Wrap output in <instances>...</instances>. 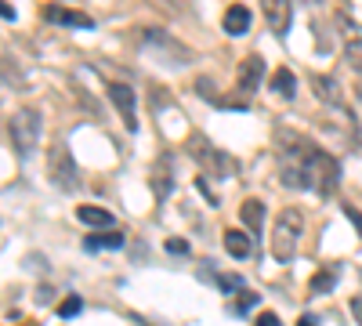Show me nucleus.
Returning <instances> with one entry per match:
<instances>
[{"label":"nucleus","instance_id":"nucleus-1","mask_svg":"<svg viewBox=\"0 0 362 326\" xmlns=\"http://www.w3.org/2000/svg\"><path fill=\"white\" fill-rule=\"evenodd\" d=\"M276 167H279V182L286 189H312L319 196H329L341 185V163L319 149L315 141H308L297 131H279L276 134Z\"/></svg>","mask_w":362,"mask_h":326},{"label":"nucleus","instance_id":"nucleus-2","mask_svg":"<svg viewBox=\"0 0 362 326\" xmlns=\"http://www.w3.org/2000/svg\"><path fill=\"white\" fill-rule=\"evenodd\" d=\"M300 235H305V214H300V206H286V211L276 218V228H272V257L279 264H290L297 257V247H300Z\"/></svg>","mask_w":362,"mask_h":326},{"label":"nucleus","instance_id":"nucleus-3","mask_svg":"<svg viewBox=\"0 0 362 326\" xmlns=\"http://www.w3.org/2000/svg\"><path fill=\"white\" fill-rule=\"evenodd\" d=\"M8 138L18 156H33L40 145V112L33 105H22L8 116Z\"/></svg>","mask_w":362,"mask_h":326},{"label":"nucleus","instance_id":"nucleus-4","mask_svg":"<svg viewBox=\"0 0 362 326\" xmlns=\"http://www.w3.org/2000/svg\"><path fill=\"white\" fill-rule=\"evenodd\" d=\"M185 149H189V156H192L210 177H218V182L232 174V160H228L221 149H214V145H210V138H203V134H189Z\"/></svg>","mask_w":362,"mask_h":326},{"label":"nucleus","instance_id":"nucleus-5","mask_svg":"<svg viewBox=\"0 0 362 326\" xmlns=\"http://www.w3.org/2000/svg\"><path fill=\"white\" fill-rule=\"evenodd\" d=\"M47 174H51V182L62 189V192H73L80 185V177H76V163L69 156V149L62 141L51 145V153H47Z\"/></svg>","mask_w":362,"mask_h":326},{"label":"nucleus","instance_id":"nucleus-6","mask_svg":"<svg viewBox=\"0 0 362 326\" xmlns=\"http://www.w3.org/2000/svg\"><path fill=\"white\" fill-rule=\"evenodd\" d=\"M312 87H315V98H319L326 109H337V112H341V120H348V124H351V109H348L344 91H341V83H337L334 76L315 73V76H312Z\"/></svg>","mask_w":362,"mask_h":326},{"label":"nucleus","instance_id":"nucleus-7","mask_svg":"<svg viewBox=\"0 0 362 326\" xmlns=\"http://www.w3.org/2000/svg\"><path fill=\"white\" fill-rule=\"evenodd\" d=\"M109 98L119 109V116H124V127L134 134L138 131V98H134V91L127 83H109Z\"/></svg>","mask_w":362,"mask_h":326},{"label":"nucleus","instance_id":"nucleus-8","mask_svg":"<svg viewBox=\"0 0 362 326\" xmlns=\"http://www.w3.org/2000/svg\"><path fill=\"white\" fill-rule=\"evenodd\" d=\"M261 76H264V58H261V54H250V58H243V62H239V76H235V91H239V95H243V98L250 102V95L257 91Z\"/></svg>","mask_w":362,"mask_h":326},{"label":"nucleus","instance_id":"nucleus-9","mask_svg":"<svg viewBox=\"0 0 362 326\" xmlns=\"http://www.w3.org/2000/svg\"><path fill=\"white\" fill-rule=\"evenodd\" d=\"M337 22L344 25V54H348V66H351L355 76L362 80V33H358V25H355L348 15H337Z\"/></svg>","mask_w":362,"mask_h":326},{"label":"nucleus","instance_id":"nucleus-10","mask_svg":"<svg viewBox=\"0 0 362 326\" xmlns=\"http://www.w3.org/2000/svg\"><path fill=\"white\" fill-rule=\"evenodd\" d=\"M44 22H51V25H76V29H95V18L90 15H83V11H69V8H58V4H51L47 11H44Z\"/></svg>","mask_w":362,"mask_h":326},{"label":"nucleus","instance_id":"nucleus-11","mask_svg":"<svg viewBox=\"0 0 362 326\" xmlns=\"http://www.w3.org/2000/svg\"><path fill=\"white\" fill-rule=\"evenodd\" d=\"M250 22H254V15H250L247 4H232L225 11V18H221V29H225L228 37H243L247 29H250Z\"/></svg>","mask_w":362,"mask_h":326},{"label":"nucleus","instance_id":"nucleus-12","mask_svg":"<svg viewBox=\"0 0 362 326\" xmlns=\"http://www.w3.org/2000/svg\"><path fill=\"white\" fill-rule=\"evenodd\" d=\"M290 18H293V8L283 4V0H276V4H264V22H268V29H272L276 37H286Z\"/></svg>","mask_w":362,"mask_h":326},{"label":"nucleus","instance_id":"nucleus-13","mask_svg":"<svg viewBox=\"0 0 362 326\" xmlns=\"http://www.w3.org/2000/svg\"><path fill=\"white\" fill-rule=\"evenodd\" d=\"M337 283H341V264H322V269L312 276V283H308V293L322 298V293H334Z\"/></svg>","mask_w":362,"mask_h":326},{"label":"nucleus","instance_id":"nucleus-14","mask_svg":"<svg viewBox=\"0 0 362 326\" xmlns=\"http://www.w3.org/2000/svg\"><path fill=\"white\" fill-rule=\"evenodd\" d=\"M225 250H228L235 261H243V257L254 254V240H250L247 232H239V228H228V232H225Z\"/></svg>","mask_w":362,"mask_h":326},{"label":"nucleus","instance_id":"nucleus-15","mask_svg":"<svg viewBox=\"0 0 362 326\" xmlns=\"http://www.w3.org/2000/svg\"><path fill=\"white\" fill-rule=\"evenodd\" d=\"M239 221H243L250 232H261L264 228V203L261 199H243V206H239Z\"/></svg>","mask_w":362,"mask_h":326},{"label":"nucleus","instance_id":"nucleus-16","mask_svg":"<svg viewBox=\"0 0 362 326\" xmlns=\"http://www.w3.org/2000/svg\"><path fill=\"white\" fill-rule=\"evenodd\" d=\"M76 218H80L83 225H95L98 232H102V228H105V232L112 228V214L105 211V206H95V203H87V206H80V211H76Z\"/></svg>","mask_w":362,"mask_h":326},{"label":"nucleus","instance_id":"nucleus-17","mask_svg":"<svg viewBox=\"0 0 362 326\" xmlns=\"http://www.w3.org/2000/svg\"><path fill=\"white\" fill-rule=\"evenodd\" d=\"M127 240H124V232H116V228H109V232H98V235H87V250H119Z\"/></svg>","mask_w":362,"mask_h":326},{"label":"nucleus","instance_id":"nucleus-18","mask_svg":"<svg viewBox=\"0 0 362 326\" xmlns=\"http://www.w3.org/2000/svg\"><path fill=\"white\" fill-rule=\"evenodd\" d=\"M272 91H276L279 98H293L297 95V76L290 69H276V76H272Z\"/></svg>","mask_w":362,"mask_h":326},{"label":"nucleus","instance_id":"nucleus-19","mask_svg":"<svg viewBox=\"0 0 362 326\" xmlns=\"http://www.w3.org/2000/svg\"><path fill=\"white\" fill-rule=\"evenodd\" d=\"M218 290L221 293H247V279L235 272H225V276H218Z\"/></svg>","mask_w":362,"mask_h":326},{"label":"nucleus","instance_id":"nucleus-20","mask_svg":"<svg viewBox=\"0 0 362 326\" xmlns=\"http://www.w3.org/2000/svg\"><path fill=\"white\" fill-rule=\"evenodd\" d=\"M261 305V293H239V305H232V315H243V312H250V308H257Z\"/></svg>","mask_w":362,"mask_h":326},{"label":"nucleus","instance_id":"nucleus-21","mask_svg":"<svg viewBox=\"0 0 362 326\" xmlns=\"http://www.w3.org/2000/svg\"><path fill=\"white\" fill-rule=\"evenodd\" d=\"M83 312V301L76 298V293H73V298H66L62 305H58V315H62V319H73V315H80Z\"/></svg>","mask_w":362,"mask_h":326},{"label":"nucleus","instance_id":"nucleus-22","mask_svg":"<svg viewBox=\"0 0 362 326\" xmlns=\"http://www.w3.org/2000/svg\"><path fill=\"white\" fill-rule=\"evenodd\" d=\"M153 189H156V196H160V199L170 192V174H167V170H163V174L156 170V182H153Z\"/></svg>","mask_w":362,"mask_h":326},{"label":"nucleus","instance_id":"nucleus-23","mask_svg":"<svg viewBox=\"0 0 362 326\" xmlns=\"http://www.w3.org/2000/svg\"><path fill=\"white\" fill-rule=\"evenodd\" d=\"M344 214H348V221L355 225V232L362 235V211H358V206H351V203H344Z\"/></svg>","mask_w":362,"mask_h":326},{"label":"nucleus","instance_id":"nucleus-24","mask_svg":"<svg viewBox=\"0 0 362 326\" xmlns=\"http://www.w3.org/2000/svg\"><path fill=\"white\" fill-rule=\"evenodd\" d=\"M254 326H283V319H279L276 312H261V315L254 319Z\"/></svg>","mask_w":362,"mask_h":326},{"label":"nucleus","instance_id":"nucleus-25","mask_svg":"<svg viewBox=\"0 0 362 326\" xmlns=\"http://www.w3.org/2000/svg\"><path fill=\"white\" fill-rule=\"evenodd\" d=\"M167 254H189V243L185 240H167Z\"/></svg>","mask_w":362,"mask_h":326},{"label":"nucleus","instance_id":"nucleus-26","mask_svg":"<svg viewBox=\"0 0 362 326\" xmlns=\"http://www.w3.org/2000/svg\"><path fill=\"white\" fill-rule=\"evenodd\" d=\"M196 189H199V192H203V196H206L210 203H214V206H218V196H214V192H210V185H206V177H199V182H196Z\"/></svg>","mask_w":362,"mask_h":326},{"label":"nucleus","instance_id":"nucleus-27","mask_svg":"<svg viewBox=\"0 0 362 326\" xmlns=\"http://www.w3.org/2000/svg\"><path fill=\"white\" fill-rule=\"evenodd\" d=\"M351 315H355V322L362 326V298H351Z\"/></svg>","mask_w":362,"mask_h":326},{"label":"nucleus","instance_id":"nucleus-28","mask_svg":"<svg viewBox=\"0 0 362 326\" xmlns=\"http://www.w3.org/2000/svg\"><path fill=\"white\" fill-rule=\"evenodd\" d=\"M297 326H319V315H300Z\"/></svg>","mask_w":362,"mask_h":326},{"label":"nucleus","instance_id":"nucleus-29","mask_svg":"<svg viewBox=\"0 0 362 326\" xmlns=\"http://www.w3.org/2000/svg\"><path fill=\"white\" fill-rule=\"evenodd\" d=\"M0 15H4V22H15V8H8V4L0 8Z\"/></svg>","mask_w":362,"mask_h":326},{"label":"nucleus","instance_id":"nucleus-30","mask_svg":"<svg viewBox=\"0 0 362 326\" xmlns=\"http://www.w3.org/2000/svg\"><path fill=\"white\" fill-rule=\"evenodd\" d=\"M358 95H362V91H358Z\"/></svg>","mask_w":362,"mask_h":326}]
</instances>
